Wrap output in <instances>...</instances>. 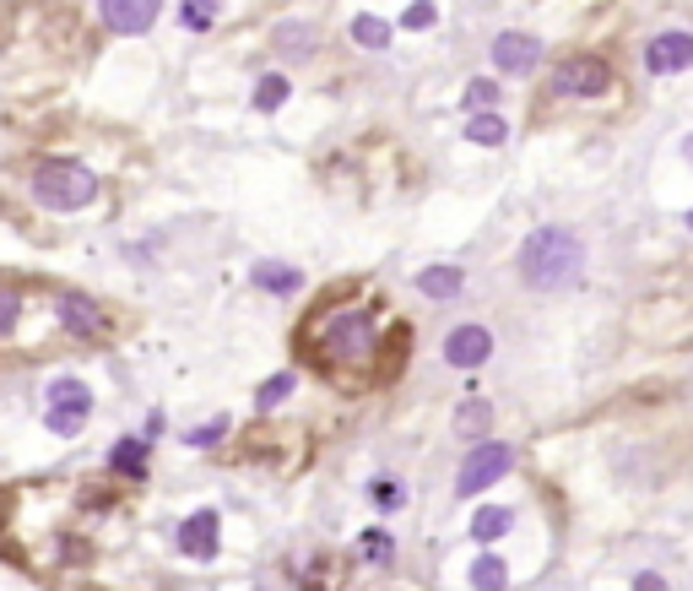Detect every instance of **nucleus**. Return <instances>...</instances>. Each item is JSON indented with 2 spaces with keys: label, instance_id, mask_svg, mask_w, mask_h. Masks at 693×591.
<instances>
[{
  "label": "nucleus",
  "instance_id": "b1692460",
  "mask_svg": "<svg viewBox=\"0 0 693 591\" xmlns=\"http://www.w3.org/2000/svg\"><path fill=\"white\" fill-rule=\"evenodd\" d=\"M499 104V82H488V76H472L466 82V109L477 115V109H494Z\"/></svg>",
  "mask_w": 693,
  "mask_h": 591
},
{
  "label": "nucleus",
  "instance_id": "f8f14e48",
  "mask_svg": "<svg viewBox=\"0 0 693 591\" xmlns=\"http://www.w3.org/2000/svg\"><path fill=\"white\" fill-rule=\"evenodd\" d=\"M55 315H61V326L71 331V336H98V331H104V315H98V304H93L87 293H61Z\"/></svg>",
  "mask_w": 693,
  "mask_h": 591
},
{
  "label": "nucleus",
  "instance_id": "7c9ffc66",
  "mask_svg": "<svg viewBox=\"0 0 693 591\" xmlns=\"http://www.w3.org/2000/svg\"><path fill=\"white\" fill-rule=\"evenodd\" d=\"M634 591H672V587H667V576L645 570V576H634Z\"/></svg>",
  "mask_w": 693,
  "mask_h": 591
},
{
  "label": "nucleus",
  "instance_id": "6e6552de",
  "mask_svg": "<svg viewBox=\"0 0 693 591\" xmlns=\"http://www.w3.org/2000/svg\"><path fill=\"white\" fill-rule=\"evenodd\" d=\"M444 358L455 364V369H483L488 358H494V331L488 326H455L444 336Z\"/></svg>",
  "mask_w": 693,
  "mask_h": 591
},
{
  "label": "nucleus",
  "instance_id": "f3484780",
  "mask_svg": "<svg viewBox=\"0 0 693 591\" xmlns=\"http://www.w3.org/2000/svg\"><path fill=\"white\" fill-rule=\"evenodd\" d=\"M509 526H515V516H509L505 505H483V511L472 516V537H477V542H499Z\"/></svg>",
  "mask_w": 693,
  "mask_h": 591
},
{
  "label": "nucleus",
  "instance_id": "7ed1b4c3",
  "mask_svg": "<svg viewBox=\"0 0 693 591\" xmlns=\"http://www.w3.org/2000/svg\"><path fill=\"white\" fill-rule=\"evenodd\" d=\"M93 196H98L93 169H82V163H71V158H44V163L33 169V201L50 206V212H82Z\"/></svg>",
  "mask_w": 693,
  "mask_h": 591
},
{
  "label": "nucleus",
  "instance_id": "4468645a",
  "mask_svg": "<svg viewBox=\"0 0 693 591\" xmlns=\"http://www.w3.org/2000/svg\"><path fill=\"white\" fill-rule=\"evenodd\" d=\"M488 429H494V401L466 396V401L455 407V434H461V440H483Z\"/></svg>",
  "mask_w": 693,
  "mask_h": 591
},
{
  "label": "nucleus",
  "instance_id": "393cba45",
  "mask_svg": "<svg viewBox=\"0 0 693 591\" xmlns=\"http://www.w3.org/2000/svg\"><path fill=\"white\" fill-rule=\"evenodd\" d=\"M223 434H228V418L217 412L212 423H201V429H190V434H185V445H190V451H212V445H217Z\"/></svg>",
  "mask_w": 693,
  "mask_h": 591
},
{
  "label": "nucleus",
  "instance_id": "c756f323",
  "mask_svg": "<svg viewBox=\"0 0 693 591\" xmlns=\"http://www.w3.org/2000/svg\"><path fill=\"white\" fill-rule=\"evenodd\" d=\"M17 310H22V299H17V288H6V293H0V331H6V336L17 331Z\"/></svg>",
  "mask_w": 693,
  "mask_h": 591
},
{
  "label": "nucleus",
  "instance_id": "c85d7f7f",
  "mask_svg": "<svg viewBox=\"0 0 693 591\" xmlns=\"http://www.w3.org/2000/svg\"><path fill=\"white\" fill-rule=\"evenodd\" d=\"M364 554H369L375 565H390V554H396V542H390V531H364Z\"/></svg>",
  "mask_w": 693,
  "mask_h": 591
},
{
  "label": "nucleus",
  "instance_id": "412c9836",
  "mask_svg": "<svg viewBox=\"0 0 693 591\" xmlns=\"http://www.w3.org/2000/svg\"><path fill=\"white\" fill-rule=\"evenodd\" d=\"M277 50H288V55H310V50H315V28H304V22H282V28H277Z\"/></svg>",
  "mask_w": 693,
  "mask_h": 591
},
{
  "label": "nucleus",
  "instance_id": "0eeeda50",
  "mask_svg": "<svg viewBox=\"0 0 693 591\" xmlns=\"http://www.w3.org/2000/svg\"><path fill=\"white\" fill-rule=\"evenodd\" d=\"M163 0H98V17L109 33H126V39H141L152 22H158Z\"/></svg>",
  "mask_w": 693,
  "mask_h": 591
},
{
  "label": "nucleus",
  "instance_id": "dca6fc26",
  "mask_svg": "<svg viewBox=\"0 0 693 591\" xmlns=\"http://www.w3.org/2000/svg\"><path fill=\"white\" fill-rule=\"evenodd\" d=\"M466 141H477V147H505L509 126L494 115V109H477V115H472V126H466Z\"/></svg>",
  "mask_w": 693,
  "mask_h": 591
},
{
  "label": "nucleus",
  "instance_id": "5701e85b",
  "mask_svg": "<svg viewBox=\"0 0 693 591\" xmlns=\"http://www.w3.org/2000/svg\"><path fill=\"white\" fill-rule=\"evenodd\" d=\"M353 39H358L364 50H390V22H379V17H358V22H353Z\"/></svg>",
  "mask_w": 693,
  "mask_h": 591
},
{
  "label": "nucleus",
  "instance_id": "9d476101",
  "mask_svg": "<svg viewBox=\"0 0 693 591\" xmlns=\"http://www.w3.org/2000/svg\"><path fill=\"white\" fill-rule=\"evenodd\" d=\"M645 71H650V76L693 71V33H656V39L645 44Z\"/></svg>",
  "mask_w": 693,
  "mask_h": 591
},
{
  "label": "nucleus",
  "instance_id": "9b49d317",
  "mask_svg": "<svg viewBox=\"0 0 693 591\" xmlns=\"http://www.w3.org/2000/svg\"><path fill=\"white\" fill-rule=\"evenodd\" d=\"M494 66L505 71V76H531V71L542 66V39H531V33H499L494 39Z\"/></svg>",
  "mask_w": 693,
  "mask_h": 591
},
{
  "label": "nucleus",
  "instance_id": "2f4dec72",
  "mask_svg": "<svg viewBox=\"0 0 693 591\" xmlns=\"http://www.w3.org/2000/svg\"><path fill=\"white\" fill-rule=\"evenodd\" d=\"M689 228H693V212H689Z\"/></svg>",
  "mask_w": 693,
  "mask_h": 591
},
{
  "label": "nucleus",
  "instance_id": "a878e982",
  "mask_svg": "<svg viewBox=\"0 0 693 591\" xmlns=\"http://www.w3.org/2000/svg\"><path fill=\"white\" fill-rule=\"evenodd\" d=\"M369 499H375L379 511H401V505H407V488H401L396 477H379V483H369Z\"/></svg>",
  "mask_w": 693,
  "mask_h": 591
},
{
  "label": "nucleus",
  "instance_id": "f03ea898",
  "mask_svg": "<svg viewBox=\"0 0 693 591\" xmlns=\"http://www.w3.org/2000/svg\"><path fill=\"white\" fill-rule=\"evenodd\" d=\"M315 353L331 375L342 364H375V353H379L375 315L369 310H336V315H325L315 331Z\"/></svg>",
  "mask_w": 693,
  "mask_h": 591
},
{
  "label": "nucleus",
  "instance_id": "39448f33",
  "mask_svg": "<svg viewBox=\"0 0 693 591\" xmlns=\"http://www.w3.org/2000/svg\"><path fill=\"white\" fill-rule=\"evenodd\" d=\"M509 466H515V445H499V440H477L466 461H461V472H455V494L461 499H477L483 488H494L499 477H505Z\"/></svg>",
  "mask_w": 693,
  "mask_h": 591
},
{
  "label": "nucleus",
  "instance_id": "6ab92c4d",
  "mask_svg": "<svg viewBox=\"0 0 693 591\" xmlns=\"http://www.w3.org/2000/svg\"><path fill=\"white\" fill-rule=\"evenodd\" d=\"M472 587L477 591H505L509 587V565L505 559H494V554H483V559L472 565Z\"/></svg>",
  "mask_w": 693,
  "mask_h": 591
},
{
  "label": "nucleus",
  "instance_id": "4be33fe9",
  "mask_svg": "<svg viewBox=\"0 0 693 591\" xmlns=\"http://www.w3.org/2000/svg\"><path fill=\"white\" fill-rule=\"evenodd\" d=\"M217 11H223V0H180V22L195 28V33H206L217 22Z\"/></svg>",
  "mask_w": 693,
  "mask_h": 591
},
{
  "label": "nucleus",
  "instance_id": "423d86ee",
  "mask_svg": "<svg viewBox=\"0 0 693 591\" xmlns=\"http://www.w3.org/2000/svg\"><path fill=\"white\" fill-rule=\"evenodd\" d=\"M613 87V66L596 61V55H574L564 66L553 71V93L559 98H602Z\"/></svg>",
  "mask_w": 693,
  "mask_h": 591
},
{
  "label": "nucleus",
  "instance_id": "bb28decb",
  "mask_svg": "<svg viewBox=\"0 0 693 591\" xmlns=\"http://www.w3.org/2000/svg\"><path fill=\"white\" fill-rule=\"evenodd\" d=\"M293 386H299V380H293L288 369H282V375H271V380L260 386V407H277L282 396H293Z\"/></svg>",
  "mask_w": 693,
  "mask_h": 591
},
{
  "label": "nucleus",
  "instance_id": "ddd939ff",
  "mask_svg": "<svg viewBox=\"0 0 693 591\" xmlns=\"http://www.w3.org/2000/svg\"><path fill=\"white\" fill-rule=\"evenodd\" d=\"M255 288H266L277 299H293L304 288V271H293L288 261H255Z\"/></svg>",
  "mask_w": 693,
  "mask_h": 591
},
{
  "label": "nucleus",
  "instance_id": "aec40b11",
  "mask_svg": "<svg viewBox=\"0 0 693 591\" xmlns=\"http://www.w3.org/2000/svg\"><path fill=\"white\" fill-rule=\"evenodd\" d=\"M288 93H293V87H288V76H277V71H271V76H260V82H255V109H266V115H271V109H282V104H288Z\"/></svg>",
  "mask_w": 693,
  "mask_h": 591
},
{
  "label": "nucleus",
  "instance_id": "1a4fd4ad",
  "mask_svg": "<svg viewBox=\"0 0 693 591\" xmlns=\"http://www.w3.org/2000/svg\"><path fill=\"white\" fill-rule=\"evenodd\" d=\"M174 542H180V554L190 559H217V548H223V522H217V511H195L180 522L174 531Z\"/></svg>",
  "mask_w": 693,
  "mask_h": 591
},
{
  "label": "nucleus",
  "instance_id": "f257e3e1",
  "mask_svg": "<svg viewBox=\"0 0 693 591\" xmlns=\"http://www.w3.org/2000/svg\"><path fill=\"white\" fill-rule=\"evenodd\" d=\"M520 282L526 288H537V293H564L580 282V271H585V245H580V234L574 228H531L526 239H520Z\"/></svg>",
  "mask_w": 693,
  "mask_h": 591
},
{
  "label": "nucleus",
  "instance_id": "cd10ccee",
  "mask_svg": "<svg viewBox=\"0 0 693 591\" xmlns=\"http://www.w3.org/2000/svg\"><path fill=\"white\" fill-rule=\"evenodd\" d=\"M401 22H407V28H434V22H440V6H434V0H412Z\"/></svg>",
  "mask_w": 693,
  "mask_h": 591
},
{
  "label": "nucleus",
  "instance_id": "2eb2a0df",
  "mask_svg": "<svg viewBox=\"0 0 693 591\" xmlns=\"http://www.w3.org/2000/svg\"><path fill=\"white\" fill-rule=\"evenodd\" d=\"M418 288H423L429 299H455V293L466 288V271H461V266H423V271H418Z\"/></svg>",
  "mask_w": 693,
  "mask_h": 591
},
{
  "label": "nucleus",
  "instance_id": "20e7f679",
  "mask_svg": "<svg viewBox=\"0 0 693 591\" xmlns=\"http://www.w3.org/2000/svg\"><path fill=\"white\" fill-rule=\"evenodd\" d=\"M87 418H93V386H87V380L61 375V380L44 386V423H50L55 434H76V429H87Z\"/></svg>",
  "mask_w": 693,
  "mask_h": 591
},
{
  "label": "nucleus",
  "instance_id": "a211bd4d",
  "mask_svg": "<svg viewBox=\"0 0 693 591\" xmlns=\"http://www.w3.org/2000/svg\"><path fill=\"white\" fill-rule=\"evenodd\" d=\"M109 466L115 472H130V477H147V440H120L109 451Z\"/></svg>",
  "mask_w": 693,
  "mask_h": 591
},
{
  "label": "nucleus",
  "instance_id": "473e14b6",
  "mask_svg": "<svg viewBox=\"0 0 693 591\" xmlns=\"http://www.w3.org/2000/svg\"><path fill=\"white\" fill-rule=\"evenodd\" d=\"M689 152H693V141H689Z\"/></svg>",
  "mask_w": 693,
  "mask_h": 591
}]
</instances>
